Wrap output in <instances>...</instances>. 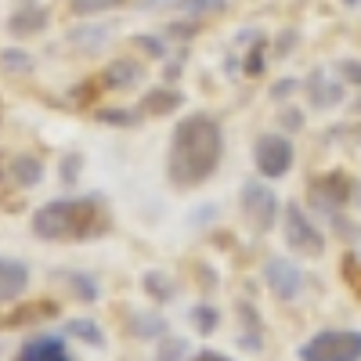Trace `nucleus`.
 <instances>
[{"label": "nucleus", "mask_w": 361, "mask_h": 361, "mask_svg": "<svg viewBox=\"0 0 361 361\" xmlns=\"http://www.w3.org/2000/svg\"><path fill=\"white\" fill-rule=\"evenodd\" d=\"M224 156V130L214 116L192 112L188 119H180L173 141H170V156H166V177L173 188H199L217 173Z\"/></svg>", "instance_id": "1"}, {"label": "nucleus", "mask_w": 361, "mask_h": 361, "mask_svg": "<svg viewBox=\"0 0 361 361\" xmlns=\"http://www.w3.org/2000/svg\"><path fill=\"white\" fill-rule=\"evenodd\" d=\"M112 228L109 206L102 195H76V199H54L37 209L33 235L47 243H83L98 238Z\"/></svg>", "instance_id": "2"}, {"label": "nucleus", "mask_w": 361, "mask_h": 361, "mask_svg": "<svg viewBox=\"0 0 361 361\" xmlns=\"http://www.w3.org/2000/svg\"><path fill=\"white\" fill-rule=\"evenodd\" d=\"M300 361H361V333H318L300 347Z\"/></svg>", "instance_id": "3"}, {"label": "nucleus", "mask_w": 361, "mask_h": 361, "mask_svg": "<svg viewBox=\"0 0 361 361\" xmlns=\"http://www.w3.org/2000/svg\"><path fill=\"white\" fill-rule=\"evenodd\" d=\"M238 202H243V214H246V221H250L257 231H271V228H275L282 206H279V195L271 192L267 185H260V180H246Z\"/></svg>", "instance_id": "4"}, {"label": "nucleus", "mask_w": 361, "mask_h": 361, "mask_svg": "<svg viewBox=\"0 0 361 361\" xmlns=\"http://www.w3.org/2000/svg\"><path fill=\"white\" fill-rule=\"evenodd\" d=\"M286 243L296 253H307V257H322L325 253V235L311 224V217L304 214L300 202L286 206Z\"/></svg>", "instance_id": "5"}, {"label": "nucleus", "mask_w": 361, "mask_h": 361, "mask_svg": "<svg viewBox=\"0 0 361 361\" xmlns=\"http://www.w3.org/2000/svg\"><path fill=\"white\" fill-rule=\"evenodd\" d=\"M293 141L289 137H282V134H264L260 141H257V148H253V159H257V170H260V177H286L289 173V166H293Z\"/></svg>", "instance_id": "6"}, {"label": "nucleus", "mask_w": 361, "mask_h": 361, "mask_svg": "<svg viewBox=\"0 0 361 361\" xmlns=\"http://www.w3.org/2000/svg\"><path fill=\"white\" fill-rule=\"evenodd\" d=\"M264 279H267V289L275 293V300H296L300 289H304V271H300L293 260L286 257H275V260H267L264 264Z\"/></svg>", "instance_id": "7"}, {"label": "nucleus", "mask_w": 361, "mask_h": 361, "mask_svg": "<svg viewBox=\"0 0 361 361\" xmlns=\"http://www.w3.org/2000/svg\"><path fill=\"white\" fill-rule=\"evenodd\" d=\"M15 361H73V357L62 336H37V340L22 343Z\"/></svg>", "instance_id": "8"}, {"label": "nucleus", "mask_w": 361, "mask_h": 361, "mask_svg": "<svg viewBox=\"0 0 361 361\" xmlns=\"http://www.w3.org/2000/svg\"><path fill=\"white\" fill-rule=\"evenodd\" d=\"M29 286V267L22 260H11V257H0V304L8 300H18Z\"/></svg>", "instance_id": "9"}, {"label": "nucleus", "mask_w": 361, "mask_h": 361, "mask_svg": "<svg viewBox=\"0 0 361 361\" xmlns=\"http://www.w3.org/2000/svg\"><path fill=\"white\" fill-rule=\"evenodd\" d=\"M307 98H311V105H318V109L340 105V102H343V83L325 80V73H311V76H307Z\"/></svg>", "instance_id": "10"}, {"label": "nucleus", "mask_w": 361, "mask_h": 361, "mask_svg": "<svg viewBox=\"0 0 361 361\" xmlns=\"http://www.w3.org/2000/svg\"><path fill=\"white\" fill-rule=\"evenodd\" d=\"M141 76H145V73H141L137 62H130V58H116V62L102 73V83H105L109 90H127V87H134Z\"/></svg>", "instance_id": "11"}, {"label": "nucleus", "mask_w": 361, "mask_h": 361, "mask_svg": "<svg viewBox=\"0 0 361 361\" xmlns=\"http://www.w3.org/2000/svg\"><path fill=\"white\" fill-rule=\"evenodd\" d=\"M238 318H243V336H238V343H243L246 350H260L264 347V322H260L257 307L238 304Z\"/></svg>", "instance_id": "12"}, {"label": "nucleus", "mask_w": 361, "mask_h": 361, "mask_svg": "<svg viewBox=\"0 0 361 361\" xmlns=\"http://www.w3.org/2000/svg\"><path fill=\"white\" fill-rule=\"evenodd\" d=\"M44 25H47V8H22L8 22V29L15 37H33V33H40Z\"/></svg>", "instance_id": "13"}, {"label": "nucleus", "mask_w": 361, "mask_h": 361, "mask_svg": "<svg viewBox=\"0 0 361 361\" xmlns=\"http://www.w3.org/2000/svg\"><path fill=\"white\" fill-rule=\"evenodd\" d=\"M8 173H11L15 185L33 188V185H40V177H44V163H37L33 156H15V159L8 163Z\"/></svg>", "instance_id": "14"}, {"label": "nucleus", "mask_w": 361, "mask_h": 361, "mask_svg": "<svg viewBox=\"0 0 361 361\" xmlns=\"http://www.w3.org/2000/svg\"><path fill=\"white\" fill-rule=\"evenodd\" d=\"M177 105H185V94H180V90H152V94L141 98V112H148V116H166Z\"/></svg>", "instance_id": "15"}, {"label": "nucleus", "mask_w": 361, "mask_h": 361, "mask_svg": "<svg viewBox=\"0 0 361 361\" xmlns=\"http://www.w3.org/2000/svg\"><path fill=\"white\" fill-rule=\"evenodd\" d=\"M33 58H29L22 47H4V51H0V69H4L8 76H29V73H33Z\"/></svg>", "instance_id": "16"}, {"label": "nucleus", "mask_w": 361, "mask_h": 361, "mask_svg": "<svg viewBox=\"0 0 361 361\" xmlns=\"http://www.w3.org/2000/svg\"><path fill=\"white\" fill-rule=\"evenodd\" d=\"M66 333L76 336V340H83V343H90V347H102V343H105L98 322H90V318H73V322L66 325Z\"/></svg>", "instance_id": "17"}, {"label": "nucleus", "mask_w": 361, "mask_h": 361, "mask_svg": "<svg viewBox=\"0 0 361 361\" xmlns=\"http://www.w3.org/2000/svg\"><path fill=\"white\" fill-rule=\"evenodd\" d=\"M130 329H134L137 340H163L159 333H166V322H163L159 314H137V318L130 322Z\"/></svg>", "instance_id": "18"}, {"label": "nucleus", "mask_w": 361, "mask_h": 361, "mask_svg": "<svg viewBox=\"0 0 361 361\" xmlns=\"http://www.w3.org/2000/svg\"><path fill=\"white\" fill-rule=\"evenodd\" d=\"M109 33H112V25H90V29H73V44H80L83 51H94V47H102L105 40H109Z\"/></svg>", "instance_id": "19"}, {"label": "nucleus", "mask_w": 361, "mask_h": 361, "mask_svg": "<svg viewBox=\"0 0 361 361\" xmlns=\"http://www.w3.org/2000/svg\"><path fill=\"white\" fill-rule=\"evenodd\" d=\"M123 4H127V0H69L73 15H80V18L102 15V11H116V8H123Z\"/></svg>", "instance_id": "20"}, {"label": "nucleus", "mask_w": 361, "mask_h": 361, "mask_svg": "<svg viewBox=\"0 0 361 361\" xmlns=\"http://www.w3.org/2000/svg\"><path fill=\"white\" fill-rule=\"evenodd\" d=\"M185 354H188V340L163 336L159 340V350H156V361H185Z\"/></svg>", "instance_id": "21"}, {"label": "nucleus", "mask_w": 361, "mask_h": 361, "mask_svg": "<svg viewBox=\"0 0 361 361\" xmlns=\"http://www.w3.org/2000/svg\"><path fill=\"white\" fill-rule=\"evenodd\" d=\"M145 289L152 300H159V304H166V300L173 296V286L166 282V275H159V271H148L145 275Z\"/></svg>", "instance_id": "22"}, {"label": "nucleus", "mask_w": 361, "mask_h": 361, "mask_svg": "<svg viewBox=\"0 0 361 361\" xmlns=\"http://www.w3.org/2000/svg\"><path fill=\"white\" fill-rule=\"evenodd\" d=\"M173 8L188 11L192 18H202V15H209V11H221L224 0H173Z\"/></svg>", "instance_id": "23"}, {"label": "nucleus", "mask_w": 361, "mask_h": 361, "mask_svg": "<svg viewBox=\"0 0 361 361\" xmlns=\"http://www.w3.org/2000/svg\"><path fill=\"white\" fill-rule=\"evenodd\" d=\"M192 322H195L199 333H214V325H217V307H209V304L192 307Z\"/></svg>", "instance_id": "24"}, {"label": "nucleus", "mask_w": 361, "mask_h": 361, "mask_svg": "<svg viewBox=\"0 0 361 361\" xmlns=\"http://www.w3.org/2000/svg\"><path fill=\"white\" fill-rule=\"evenodd\" d=\"M69 289H73V293H76L80 300H87V304H90V300L98 296V286L90 282L87 275H69Z\"/></svg>", "instance_id": "25"}, {"label": "nucleus", "mask_w": 361, "mask_h": 361, "mask_svg": "<svg viewBox=\"0 0 361 361\" xmlns=\"http://www.w3.org/2000/svg\"><path fill=\"white\" fill-rule=\"evenodd\" d=\"M98 119H102V123H123V127L137 123V116H130V112H116V109H102Z\"/></svg>", "instance_id": "26"}, {"label": "nucleus", "mask_w": 361, "mask_h": 361, "mask_svg": "<svg viewBox=\"0 0 361 361\" xmlns=\"http://www.w3.org/2000/svg\"><path fill=\"white\" fill-rule=\"evenodd\" d=\"M343 271H347V282H350V289L361 296V271H357V257H347V260H343Z\"/></svg>", "instance_id": "27"}, {"label": "nucleus", "mask_w": 361, "mask_h": 361, "mask_svg": "<svg viewBox=\"0 0 361 361\" xmlns=\"http://www.w3.org/2000/svg\"><path fill=\"white\" fill-rule=\"evenodd\" d=\"M340 73L350 80V83H361V62H354V58H347V62H340Z\"/></svg>", "instance_id": "28"}, {"label": "nucleus", "mask_w": 361, "mask_h": 361, "mask_svg": "<svg viewBox=\"0 0 361 361\" xmlns=\"http://www.w3.org/2000/svg\"><path fill=\"white\" fill-rule=\"evenodd\" d=\"M137 44H141L148 54H156V58H159V54H166V47H163V40H159V37H137Z\"/></svg>", "instance_id": "29"}, {"label": "nucleus", "mask_w": 361, "mask_h": 361, "mask_svg": "<svg viewBox=\"0 0 361 361\" xmlns=\"http://www.w3.org/2000/svg\"><path fill=\"white\" fill-rule=\"evenodd\" d=\"M293 90H296V80H282L275 90H271V98H286V94H293Z\"/></svg>", "instance_id": "30"}, {"label": "nucleus", "mask_w": 361, "mask_h": 361, "mask_svg": "<svg viewBox=\"0 0 361 361\" xmlns=\"http://www.w3.org/2000/svg\"><path fill=\"white\" fill-rule=\"evenodd\" d=\"M195 361H231V357L228 354H217V350H199Z\"/></svg>", "instance_id": "31"}, {"label": "nucleus", "mask_w": 361, "mask_h": 361, "mask_svg": "<svg viewBox=\"0 0 361 361\" xmlns=\"http://www.w3.org/2000/svg\"><path fill=\"white\" fill-rule=\"evenodd\" d=\"M343 4H347V8H357V4H361V0H343Z\"/></svg>", "instance_id": "32"}]
</instances>
